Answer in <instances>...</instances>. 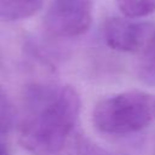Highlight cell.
Listing matches in <instances>:
<instances>
[{"label": "cell", "mask_w": 155, "mask_h": 155, "mask_svg": "<svg viewBox=\"0 0 155 155\" xmlns=\"http://www.w3.org/2000/svg\"><path fill=\"white\" fill-rule=\"evenodd\" d=\"M27 113L19 143L34 155H56L65 145L80 114V96L71 86L34 84L24 96Z\"/></svg>", "instance_id": "6da1fadb"}, {"label": "cell", "mask_w": 155, "mask_h": 155, "mask_svg": "<svg viewBox=\"0 0 155 155\" xmlns=\"http://www.w3.org/2000/svg\"><path fill=\"white\" fill-rule=\"evenodd\" d=\"M92 120L105 134L124 136L138 132L155 120V94L145 91H125L97 103Z\"/></svg>", "instance_id": "7a4b0ae2"}, {"label": "cell", "mask_w": 155, "mask_h": 155, "mask_svg": "<svg viewBox=\"0 0 155 155\" xmlns=\"http://www.w3.org/2000/svg\"><path fill=\"white\" fill-rule=\"evenodd\" d=\"M93 0H52L44 23L57 38H75L85 34L92 23Z\"/></svg>", "instance_id": "3957f363"}, {"label": "cell", "mask_w": 155, "mask_h": 155, "mask_svg": "<svg viewBox=\"0 0 155 155\" xmlns=\"http://www.w3.org/2000/svg\"><path fill=\"white\" fill-rule=\"evenodd\" d=\"M150 23L132 22L127 18L113 17L104 23L103 33L107 45L119 52H139L147 38Z\"/></svg>", "instance_id": "277c9868"}, {"label": "cell", "mask_w": 155, "mask_h": 155, "mask_svg": "<svg viewBox=\"0 0 155 155\" xmlns=\"http://www.w3.org/2000/svg\"><path fill=\"white\" fill-rule=\"evenodd\" d=\"M138 53V78L144 84L153 86L155 85V23H150L147 38Z\"/></svg>", "instance_id": "5b68a950"}, {"label": "cell", "mask_w": 155, "mask_h": 155, "mask_svg": "<svg viewBox=\"0 0 155 155\" xmlns=\"http://www.w3.org/2000/svg\"><path fill=\"white\" fill-rule=\"evenodd\" d=\"M44 0H0V19L15 22L36 13Z\"/></svg>", "instance_id": "8992f818"}, {"label": "cell", "mask_w": 155, "mask_h": 155, "mask_svg": "<svg viewBox=\"0 0 155 155\" xmlns=\"http://www.w3.org/2000/svg\"><path fill=\"white\" fill-rule=\"evenodd\" d=\"M120 12L126 18H139L155 11V0H116Z\"/></svg>", "instance_id": "52a82bcc"}, {"label": "cell", "mask_w": 155, "mask_h": 155, "mask_svg": "<svg viewBox=\"0 0 155 155\" xmlns=\"http://www.w3.org/2000/svg\"><path fill=\"white\" fill-rule=\"evenodd\" d=\"M16 108L6 91L0 87V134H5L12 131L16 125Z\"/></svg>", "instance_id": "ba28073f"}, {"label": "cell", "mask_w": 155, "mask_h": 155, "mask_svg": "<svg viewBox=\"0 0 155 155\" xmlns=\"http://www.w3.org/2000/svg\"><path fill=\"white\" fill-rule=\"evenodd\" d=\"M0 155H10L7 147H6L1 140H0Z\"/></svg>", "instance_id": "9c48e42d"}]
</instances>
